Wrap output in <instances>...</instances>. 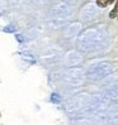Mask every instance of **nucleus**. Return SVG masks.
<instances>
[{
	"label": "nucleus",
	"instance_id": "obj_1",
	"mask_svg": "<svg viewBox=\"0 0 118 125\" xmlns=\"http://www.w3.org/2000/svg\"><path fill=\"white\" fill-rule=\"evenodd\" d=\"M117 15H118V0H116V5H114L113 10L110 11V18H116Z\"/></svg>",
	"mask_w": 118,
	"mask_h": 125
},
{
	"label": "nucleus",
	"instance_id": "obj_2",
	"mask_svg": "<svg viewBox=\"0 0 118 125\" xmlns=\"http://www.w3.org/2000/svg\"><path fill=\"white\" fill-rule=\"evenodd\" d=\"M98 5L100 6V8H105V6L109 4V0H97Z\"/></svg>",
	"mask_w": 118,
	"mask_h": 125
},
{
	"label": "nucleus",
	"instance_id": "obj_3",
	"mask_svg": "<svg viewBox=\"0 0 118 125\" xmlns=\"http://www.w3.org/2000/svg\"><path fill=\"white\" fill-rule=\"evenodd\" d=\"M113 1H114V0H109V4H110V3H113Z\"/></svg>",
	"mask_w": 118,
	"mask_h": 125
},
{
	"label": "nucleus",
	"instance_id": "obj_4",
	"mask_svg": "<svg viewBox=\"0 0 118 125\" xmlns=\"http://www.w3.org/2000/svg\"><path fill=\"white\" fill-rule=\"evenodd\" d=\"M117 18H118V15H117Z\"/></svg>",
	"mask_w": 118,
	"mask_h": 125
}]
</instances>
